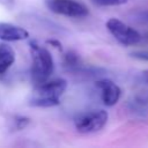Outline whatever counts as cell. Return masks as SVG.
Wrapping results in <instances>:
<instances>
[{
  "label": "cell",
  "instance_id": "cell-9",
  "mask_svg": "<svg viewBox=\"0 0 148 148\" xmlns=\"http://www.w3.org/2000/svg\"><path fill=\"white\" fill-rule=\"evenodd\" d=\"M130 104H131V109L132 110H136V111L143 110L148 105V92L145 91V92L136 94L133 97V101Z\"/></svg>",
  "mask_w": 148,
  "mask_h": 148
},
{
  "label": "cell",
  "instance_id": "cell-2",
  "mask_svg": "<svg viewBox=\"0 0 148 148\" xmlns=\"http://www.w3.org/2000/svg\"><path fill=\"white\" fill-rule=\"evenodd\" d=\"M29 45H30V52L32 59L30 74L32 82L35 83V86H37L47 81L50 75L53 73L54 64L49 50L40 46L35 40H31Z\"/></svg>",
  "mask_w": 148,
  "mask_h": 148
},
{
  "label": "cell",
  "instance_id": "cell-13",
  "mask_svg": "<svg viewBox=\"0 0 148 148\" xmlns=\"http://www.w3.org/2000/svg\"><path fill=\"white\" fill-rule=\"evenodd\" d=\"M15 121L17 123L16 128H17V130H22V128H24L25 125L29 123V119H28V118H23V117H21V118H17Z\"/></svg>",
  "mask_w": 148,
  "mask_h": 148
},
{
  "label": "cell",
  "instance_id": "cell-14",
  "mask_svg": "<svg viewBox=\"0 0 148 148\" xmlns=\"http://www.w3.org/2000/svg\"><path fill=\"white\" fill-rule=\"evenodd\" d=\"M139 17L141 18V21H143V22H148V10L142 12V13L140 14V16H139Z\"/></svg>",
  "mask_w": 148,
  "mask_h": 148
},
{
  "label": "cell",
  "instance_id": "cell-6",
  "mask_svg": "<svg viewBox=\"0 0 148 148\" xmlns=\"http://www.w3.org/2000/svg\"><path fill=\"white\" fill-rule=\"evenodd\" d=\"M97 88L101 90V98L106 106H113L120 98V88L111 80L103 79L96 82Z\"/></svg>",
  "mask_w": 148,
  "mask_h": 148
},
{
  "label": "cell",
  "instance_id": "cell-4",
  "mask_svg": "<svg viewBox=\"0 0 148 148\" xmlns=\"http://www.w3.org/2000/svg\"><path fill=\"white\" fill-rule=\"evenodd\" d=\"M106 28L110 34L123 45H134L141 39V35L135 29L125 24L118 18H110L106 22Z\"/></svg>",
  "mask_w": 148,
  "mask_h": 148
},
{
  "label": "cell",
  "instance_id": "cell-16",
  "mask_svg": "<svg viewBox=\"0 0 148 148\" xmlns=\"http://www.w3.org/2000/svg\"><path fill=\"white\" fill-rule=\"evenodd\" d=\"M142 76H143V80L148 82V71H146V72H143V73H142Z\"/></svg>",
  "mask_w": 148,
  "mask_h": 148
},
{
  "label": "cell",
  "instance_id": "cell-15",
  "mask_svg": "<svg viewBox=\"0 0 148 148\" xmlns=\"http://www.w3.org/2000/svg\"><path fill=\"white\" fill-rule=\"evenodd\" d=\"M47 43L53 44V45H56V47H58V49H60V50H61V44H60L59 42H56V40H47Z\"/></svg>",
  "mask_w": 148,
  "mask_h": 148
},
{
  "label": "cell",
  "instance_id": "cell-11",
  "mask_svg": "<svg viewBox=\"0 0 148 148\" xmlns=\"http://www.w3.org/2000/svg\"><path fill=\"white\" fill-rule=\"evenodd\" d=\"M128 0H92L97 6H119L126 3Z\"/></svg>",
  "mask_w": 148,
  "mask_h": 148
},
{
  "label": "cell",
  "instance_id": "cell-1",
  "mask_svg": "<svg viewBox=\"0 0 148 148\" xmlns=\"http://www.w3.org/2000/svg\"><path fill=\"white\" fill-rule=\"evenodd\" d=\"M67 82L64 79H54L35 86L30 95L29 104L39 108H50L59 104V99L65 92Z\"/></svg>",
  "mask_w": 148,
  "mask_h": 148
},
{
  "label": "cell",
  "instance_id": "cell-10",
  "mask_svg": "<svg viewBox=\"0 0 148 148\" xmlns=\"http://www.w3.org/2000/svg\"><path fill=\"white\" fill-rule=\"evenodd\" d=\"M65 65L68 66L69 68L77 67L79 66V57L73 52L67 53L66 57H65Z\"/></svg>",
  "mask_w": 148,
  "mask_h": 148
},
{
  "label": "cell",
  "instance_id": "cell-17",
  "mask_svg": "<svg viewBox=\"0 0 148 148\" xmlns=\"http://www.w3.org/2000/svg\"><path fill=\"white\" fill-rule=\"evenodd\" d=\"M147 38H148V34H147Z\"/></svg>",
  "mask_w": 148,
  "mask_h": 148
},
{
  "label": "cell",
  "instance_id": "cell-5",
  "mask_svg": "<svg viewBox=\"0 0 148 148\" xmlns=\"http://www.w3.org/2000/svg\"><path fill=\"white\" fill-rule=\"evenodd\" d=\"M47 8L60 15L68 17H84L88 15V8L75 0H46Z\"/></svg>",
  "mask_w": 148,
  "mask_h": 148
},
{
  "label": "cell",
  "instance_id": "cell-3",
  "mask_svg": "<svg viewBox=\"0 0 148 148\" xmlns=\"http://www.w3.org/2000/svg\"><path fill=\"white\" fill-rule=\"evenodd\" d=\"M109 114L104 110H91L79 114L75 120V128L80 133H94L102 130L106 121Z\"/></svg>",
  "mask_w": 148,
  "mask_h": 148
},
{
  "label": "cell",
  "instance_id": "cell-7",
  "mask_svg": "<svg viewBox=\"0 0 148 148\" xmlns=\"http://www.w3.org/2000/svg\"><path fill=\"white\" fill-rule=\"evenodd\" d=\"M29 37V32L18 25L7 23V22H0V39L5 42H16V40H23Z\"/></svg>",
  "mask_w": 148,
  "mask_h": 148
},
{
  "label": "cell",
  "instance_id": "cell-12",
  "mask_svg": "<svg viewBox=\"0 0 148 148\" xmlns=\"http://www.w3.org/2000/svg\"><path fill=\"white\" fill-rule=\"evenodd\" d=\"M132 57L136 58V59H140V60H147L148 61V50H145V51H135L133 53H131Z\"/></svg>",
  "mask_w": 148,
  "mask_h": 148
},
{
  "label": "cell",
  "instance_id": "cell-8",
  "mask_svg": "<svg viewBox=\"0 0 148 148\" xmlns=\"http://www.w3.org/2000/svg\"><path fill=\"white\" fill-rule=\"evenodd\" d=\"M14 61H15L14 50L5 43L0 44V75L5 74Z\"/></svg>",
  "mask_w": 148,
  "mask_h": 148
}]
</instances>
